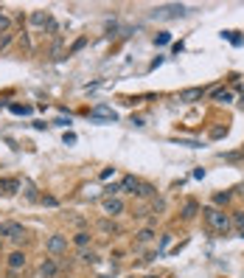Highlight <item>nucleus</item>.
Instances as JSON below:
<instances>
[{
    "instance_id": "obj_1",
    "label": "nucleus",
    "mask_w": 244,
    "mask_h": 278,
    "mask_svg": "<svg viewBox=\"0 0 244 278\" xmlns=\"http://www.w3.org/2000/svg\"><path fill=\"white\" fill-rule=\"evenodd\" d=\"M202 219H205V225L211 228L213 234H222V236H227L230 228H233L230 216H227L222 208H213V205H205V208H202Z\"/></svg>"
},
{
    "instance_id": "obj_2",
    "label": "nucleus",
    "mask_w": 244,
    "mask_h": 278,
    "mask_svg": "<svg viewBox=\"0 0 244 278\" xmlns=\"http://www.w3.org/2000/svg\"><path fill=\"white\" fill-rule=\"evenodd\" d=\"M183 14H185V6H180V3H174V6H160V9L152 11L155 20H174V17H183Z\"/></svg>"
},
{
    "instance_id": "obj_3",
    "label": "nucleus",
    "mask_w": 244,
    "mask_h": 278,
    "mask_svg": "<svg viewBox=\"0 0 244 278\" xmlns=\"http://www.w3.org/2000/svg\"><path fill=\"white\" fill-rule=\"evenodd\" d=\"M45 250H48L51 256H62V253H67V236L54 234L48 242H45Z\"/></svg>"
},
{
    "instance_id": "obj_4",
    "label": "nucleus",
    "mask_w": 244,
    "mask_h": 278,
    "mask_svg": "<svg viewBox=\"0 0 244 278\" xmlns=\"http://www.w3.org/2000/svg\"><path fill=\"white\" fill-rule=\"evenodd\" d=\"M126 211V205H123L121 197H110V200H104V214H107V219H115V216H121Z\"/></svg>"
},
{
    "instance_id": "obj_5",
    "label": "nucleus",
    "mask_w": 244,
    "mask_h": 278,
    "mask_svg": "<svg viewBox=\"0 0 244 278\" xmlns=\"http://www.w3.org/2000/svg\"><path fill=\"white\" fill-rule=\"evenodd\" d=\"M205 93H208L205 87H188V90H183V93L177 96V101H183V104H194V101L205 99Z\"/></svg>"
},
{
    "instance_id": "obj_6",
    "label": "nucleus",
    "mask_w": 244,
    "mask_h": 278,
    "mask_svg": "<svg viewBox=\"0 0 244 278\" xmlns=\"http://www.w3.org/2000/svg\"><path fill=\"white\" fill-rule=\"evenodd\" d=\"M25 264H28V258H25V253H20V250L9 253V258H6V267H9L11 273H20V270H25Z\"/></svg>"
},
{
    "instance_id": "obj_7",
    "label": "nucleus",
    "mask_w": 244,
    "mask_h": 278,
    "mask_svg": "<svg viewBox=\"0 0 244 278\" xmlns=\"http://www.w3.org/2000/svg\"><path fill=\"white\" fill-rule=\"evenodd\" d=\"M197 214H200V202L197 200H185L183 202V208H180V219H183V222H191Z\"/></svg>"
},
{
    "instance_id": "obj_8",
    "label": "nucleus",
    "mask_w": 244,
    "mask_h": 278,
    "mask_svg": "<svg viewBox=\"0 0 244 278\" xmlns=\"http://www.w3.org/2000/svg\"><path fill=\"white\" fill-rule=\"evenodd\" d=\"M20 189H22V183H20V180H14V177H0V194L11 197V194H17Z\"/></svg>"
},
{
    "instance_id": "obj_9",
    "label": "nucleus",
    "mask_w": 244,
    "mask_h": 278,
    "mask_svg": "<svg viewBox=\"0 0 244 278\" xmlns=\"http://www.w3.org/2000/svg\"><path fill=\"white\" fill-rule=\"evenodd\" d=\"M20 231H25L20 222H0V239H11V236L20 234Z\"/></svg>"
},
{
    "instance_id": "obj_10",
    "label": "nucleus",
    "mask_w": 244,
    "mask_h": 278,
    "mask_svg": "<svg viewBox=\"0 0 244 278\" xmlns=\"http://www.w3.org/2000/svg\"><path fill=\"white\" fill-rule=\"evenodd\" d=\"M56 273H59V264H56L54 258H45L42 264H40V276L42 278H54Z\"/></svg>"
},
{
    "instance_id": "obj_11",
    "label": "nucleus",
    "mask_w": 244,
    "mask_h": 278,
    "mask_svg": "<svg viewBox=\"0 0 244 278\" xmlns=\"http://www.w3.org/2000/svg\"><path fill=\"white\" fill-rule=\"evenodd\" d=\"M135 197H141V200H152V197H157V189L152 186V183H143V180H141V186H138V191H135Z\"/></svg>"
},
{
    "instance_id": "obj_12",
    "label": "nucleus",
    "mask_w": 244,
    "mask_h": 278,
    "mask_svg": "<svg viewBox=\"0 0 244 278\" xmlns=\"http://www.w3.org/2000/svg\"><path fill=\"white\" fill-rule=\"evenodd\" d=\"M90 118H96V121H99V118H107V121H115V112H112L110 107H104V104H99V107H93V110H90Z\"/></svg>"
},
{
    "instance_id": "obj_13",
    "label": "nucleus",
    "mask_w": 244,
    "mask_h": 278,
    "mask_svg": "<svg viewBox=\"0 0 244 278\" xmlns=\"http://www.w3.org/2000/svg\"><path fill=\"white\" fill-rule=\"evenodd\" d=\"M152 239H155V228H149V225H146V228H141V231L135 234V242H138L141 247H143V245H149Z\"/></svg>"
},
{
    "instance_id": "obj_14",
    "label": "nucleus",
    "mask_w": 244,
    "mask_h": 278,
    "mask_svg": "<svg viewBox=\"0 0 244 278\" xmlns=\"http://www.w3.org/2000/svg\"><path fill=\"white\" fill-rule=\"evenodd\" d=\"M138 186H141V180L135 177V174H126V177L121 180V191H126V194H135Z\"/></svg>"
},
{
    "instance_id": "obj_15",
    "label": "nucleus",
    "mask_w": 244,
    "mask_h": 278,
    "mask_svg": "<svg viewBox=\"0 0 244 278\" xmlns=\"http://www.w3.org/2000/svg\"><path fill=\"white\" fill-rule=\"evenodd\" d=\"M213 101H219V104H230L233 101V93L227 87H216L213 90Z\"/></svg>"
},
{
    "instance_id": "obj_16",
    "label": "nucleus",
    "mask_w": 244,
    "mask_h": 278,
    "mask_svg": "<svg viewBox=\"0 0 244 278\" xmlns=\"http://www.w3.org/2000/svg\"><path fill=\"white\" fill-rule=\"evenodd\" d=\"M99 231L104 236H112V234H121V228H118V225L112 222V219H101L99 222Z\"/></svg>"
},
{
    "instance_id": "obj_17",
    "label": "nucleus",
    "mask_w": 244,
    "mask_h": 278,
    "mask_svg": "<svg viewBox=\"0 0 244 278\" xmlns=\"http://www.w3.org/2000/svg\"><path fill=\"white\" fill-rule=\"evenodd\" d=\"M90 239H93V236H90V231H79V234L73 236V245H76V247H81V250H84V247L90 245Z\"/></svg>"
},
{
    "instance_id": "obj_18",
    "label": "nucleus",
    "mask_w": 244,
    "mask_h": 278,
    "mask_svg": "<svg viewBox=\"0 0 244 278\" xmlns=\"http://www.w3.org/2000/svg\"><path fill=\"white\" fill-rule=\"evenodd\" d=\"M230 200H233V194H230V191H219V194L213 197V208H222V205H227Z\"/></svg>"
},
{
    "instance_id": "obj_19",
    "label": "nucleus",
    "mask_w": 244,
    "mask_h": 278,
    "mask_svg": "<svg viewBox=\"0 0 244 278\" xmlns=\"http://www.w3.org/2000/svg\"><path fill=\"white\" fill-rule=\"evenodd\" d=\"M79 258H81L84 264H96V261H99V256H96V250H87V247H84V250L79 253Z\"/></svg>"
},
{
    "instance_id": "obj_20",
    "label": "nucleus",
    "mask_w": 244,
    "mask_h": 278,
    "mask_svg": "<svg viewBox=\"0 0 244 278\" xmlns=\"http://www.w3.org/2000/svg\"><path fill=\"white\" fill-rule=\"evenodd\" d=\"M22 186H25V197H28L31 202H37V200H40V194H37V189H34V183H31V180H25Z\"/></svg>"
},
{
    "instance_id": "obj_21",
    "label": "nucleus",
    "mask_w": 244,
    "mask_h": 278,
    "mask_svg": "<svg viewBox=\"0 0 244 278\" xmlns=\"http://www.w3.org/2000/svg\"><path fill=\"white\" fill-rule=\"evenodd\" d=\"M230 222L239 228V231H244V211H233V216H230Z\"/></svg>"
},
{
    "instance_id": "obj_22",
    "label": "nucleus",
    "mask_w": 244,
    "mask_h": 278,
    "mask_svg": "<svg viewBox=\"0 0 244 278\" xmlns=\"http://www.w3.org/2000/svg\"><path fill=\"white\" fill-rule=\"evenodd\" d=\"M31 22H34V25H45V22H48V14H45V11H34Z\"/></svg>"
},
{
    "instance_id": "obj_23",
    "label": "nucleus",
    "mask_w": 244,
    "mask_h": 278,
    "mask_svg": "<svg viewBox=\"0 0 244 278\" xmlns=\"http://www.w3.org/2000/svg\"><path fill=\"white\" fill-rule=\"evenodd\" d=\"M84 45H87V37H79L76 43L70 45V51H67V54H79V51H81V48H84Z\"/></svg>"
},
{
    "instance_id": "obj_24",
    "label": "nucleus",
    "mask_w": 244,
    "mask_h": 278,
    "mask_svg": "<svg viewBox=\"0 0 244 278\" xmlns=\"http://www.w3.org/2000/svg\"><path fill=\"white\" fill-rule=\"evenodd\" d=\"M152 211H155L157 216H160V214L166 211V200H157V197H155V200H152Z\"/></svg>"
},
{
    "instance_id": "obj_25",
    "label": "nucleus",
    "mask_w": 244,
    "mask_h": 278,
    "mask_svg": "<svg viewBox=\"0 0 244 278\" xmlns=\"http://www.w3.org/2000/svg\"><path fill=\"white\" fill-rule=\"evenodd\" d=\"M40 202H42V205H48V208H56V205H59V200H56V197H51V194H42V197H40Z\"/></svg>"
},
{
    "instance_id": "obj_26",
    "label": "nucleus",
    "mask_w": 244,
    "mask_h": 278,
    "mask_svg": "<svg viewBox=\"0 0 244 278\" xmlns=\"http://www.w3.org/2000/svg\"><path fill=\"white\" fill-rule=\"evenodd\" d=\"M168 43H171V34H168V31H160L155 37V45H168Z\"/></svg>"
},
{
    "instance_id": "obj_27",
    "label": "nucleus",
    "mask_w": 244,
    "mask_h": 278,
    "mask_svg": "<svg viewBox=\"0 0 244 278\" xmlns=\"http://www.w3.org/2000/svg\"><path fill=\"white\" fill-rule=\"evenodd\" d=\"M11 112H17V115H28V112H31V107H25V104H11Z\"/></svg>"
},
{
    "instance_id": "obj_28",
    "label": "nucleus",
    "mask_w": 244,
    "mask_h": 278,
    "mask_svg": "<svg viewBox=\"0 0 244 278\" xmlns=\"http://www.w3.org/2000/svg\"><path fill=\"white\" fill-rule=\"evenodd\" d=\"M20 242H25V231H20V234L11 236V245H20Z\"/></svg>"
},
{
    "instance_id": "obj_29",
    "label": "nucleus",
    "mask_w": 244,
    "mask_h": 278,
    "mask_svg": "<svg viewBox=\"0 0 244 278\" xmlns=\"http://www.w3.org/2000/svg\"><path fill=\"white\" fill-rule=\"evenodd\" d=\"M224 37H227V40H230L233 45H242V37H236V31H227Z\"/></svg>"
},
{
    "instance_id": "obj_30",
    "label": "nucleus",
    "mask_w": 244,
    "mask_h": 278,
    "mask_svg": "<svg viewBox=\"0 0 244 278\" xmlns=\"http://www.w3.org/2000/svg\"><path fill=\"white\" fill-rule=\"evenodd\" d=\"M9 25H11V20H9V17H6V14H0V31H6Z\"/></svg>"
},
{
    "instance_id": "obj_31",
    "label": "nucleus",
    "mask_w": 244,
    "mask_h": 278,
    "mask_svg": "<svg viewBox=\"0 0 244 278\" xmlns=\"http://www.w3.org/2000/svg\"><path fill=\"white\" fill-rule=\"evenodd\" d=\"M168 242H171V234H166L163 239H160V253H163V250L168 247Z\"/></svg>"
},
{
    "instance_id": "obj_32",
    "label": "nucleus",
    "mask_w": 244,
    "mask_h": 278,
    "mask_svg": "<svg viewBox=\"0 0 244 278\" xmlns=\"http://www.w3.org/2000/svg\"><path fill=\"white\" fill-rule=\"evenodd\" d=\"M112 174H115V169H104V171H101V180H107V177H112Z\"/></svg>"
},
{
    "instance_id": "obj_33",
    "label": "nucleus",
    "mask_w": 244,
    "mask_h": 278,
    "mask_svg": "<svg viewBox=\"0 0 244 278\" xmlns=\"http://www.w3.org/2000/svg\"><path fill=\"white\" fill-rule=\"evenodd\" d=\"M9 43H11V34H6V37H0V48H6Z\"/></svg>"
},
{
    "instance_id": "obj_34",
    "label": "nucleus",
    "mask_w": 244,
    "mask_h": 278,
    "mask_svg": "<svg viewBox=\"0 0 244 278\" xmlns=\"http://www.w3.org/2000/svg\"><path fill=\"white\" fill-rule=\"evenodd\" d=\"M65 144H76V135H73V132H65Z\"/></svg>"
},
{
    "instance_id": "obj_35",
    "label": "nucleus",
    "mask_w": 244,
    "mask_h": 278,
    "mask_svg": "<svg viewBox=\"0 0 244 278\" xmlns=\"http://www.w3.org/2000/svg\"><path fill=\"white\" fill-rule=\"evenodd\" d=\"M239 104H242V107H244V93H242V101H239Z\"/></svg>"
},
{
    "instance_id": "obj_36",
    "label": "nucleus",
    "mask_w": 244,
    "mask_h": 278,
    "mask_svg": "<svg viewBox=\"0 0 244 278\" xmlns=\"http://www.w3.org/2000/svg\"><path fill=\"white\" fill-rule=\"evenodd\" d=\"M239 236H242V239H244V231H239Z\"/></svg>"
},
{
    "instance_id": "obj_37",
    "label": "nucleus",
    "mask_w": 244,
    "mask_h": 278,
    "mask_svg": "<svg viewBox=\"0 0 244 278\" xmlns=\"http://www.w3.org/2000/svg\"><path fill=\"white\" fill-rule=\"evenodd\" d=\"M0 250H3V242H0Z\"/></svg>"
},
{
    "instance_id": "obj_38",
    "label": "nucleus",
    "mask_w": 244,
    "mask_h": 278,
    "mask_svg": "<svg viewBox=\"0 0 244 278\" xmlns=\"http://www.w3.org/2000/svg\"><path fill=\"white\" fill-rule=\"evenodd\" d=\"M146 278H155V276H146Z\"/></svg>"
}]
</instances>
